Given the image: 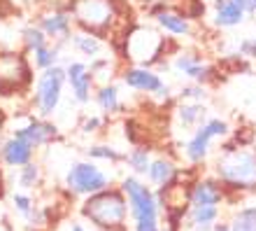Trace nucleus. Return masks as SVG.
<instances>
[{"label": "nucleus", "mask_w": 256, "mask_h": 231, "mask_svg": "<svg viewBox=\"0 0 256 231\" xmlns=\"http://www.w3.org/2000/svg\"><path fill=\"white\" fill-rule=\"evenodd\" d=\"M70 45H72V49L77 52V54L86 56V59H96V56L105 49V40H100V38L94 35V33L80 31V28H74L72 31V35H70Z\"/></svg>", "instance_id": "22"}, {"label": "nucleus", "mask_w": 256, "mask_h": 231, "mask_svg": "<svg viewBox=\"0 0 256 231\" xmlns=\"http://www.w3.org/2000/svg\"><path fill=\"white\" fill-rule=\"evenodd\" d=\"M166 38H161L158 28L133 26L124 33V56L133 66H147L154 68L166 56Z\"/></svg>", "instance_id": "5"}, {"label": "nucleus", "mask_w": 256, "mask_h": 231, "mask_svg": "<svg viewBox=\"0 0 256 231\" xmlns=\"http://www.w3.org/2000/svg\"><path fill=\"white\" fill-rule=\"evenodd\" d=\"M80 215L98 231H126L128 222V198L122 187L110 184L108 189L86 196L80 205Z\"/></svg>", "instance_id": "1"}, {"label": "nucleus", "mask_w": 256, "mask_h": 231, "mask_svg": "<svg viewBox=\"0 0 256 231\" xmlns=\"http://www.w3.org/2000/svg\"><path fill=\"white\" fill-rule=\"evenodd\" d=\"M152 147H149L147 143L144 145H135L130 152H126V166L130 168V173L138 177L142 175H147V170H149V163H152Z\"/></svg>", "instance_id": "25"}, {"label": "nucleus", "mask_w": 256, "mask_h": 231, "mask_svg": "<svg viewBox=\"0 0 256 231\" xmlns=\"http://www.w3.org/2000/svg\"><path fill=\"white\" fill-rule=\"evenodd\" d=\"M172 70H175L180 77H184V80L198 82V84H210V82H214L216 75H219L216 66L205 63L202 54H198L194 49L177 52L175 59H172Z\"/></svg>", "instance_id": "12"}, {"label": "nucleus", "mask_w": 256, "mask_h": 231, "mask_svg": "<svg viewBox=\"0 0 256 231\" xmlns=\"http://www.w3.org/2000/svg\"><path fill=\"white\" fill-rule=\"evenodd\" d=\"M35 159V150L30 147L28 143H24L21 138L16 136H10L2 138L0 143V163L7 166V168H21Z\"/></svg>", "instance_id": "16"}, {"label": "nucleus", "mask_w": 256, "mask_h": 231, "mask_svg": "<svg viewBox=\"0 0 256 231\" xmlns=\"http://www.w3.org/2000/svg\"><path fill=\"white\" fill-rule=\"evenodd\" d=\"M12 205H14V210L26 219L28 215H30V210L35 208V201H33V196H30L28 191H14L12 194Z\"/></svg>", "instance_id": "31"}, {"label": "nucleus", "mask_w": 256, "mask_h": 231, "mask_svg": "<svg viewBox=\"0 0 256 231\" xmlns=\"http://www.w3.org/2000/svg\"><path fill=\"white\" fill-rule=\"evenodd\" d=\"M182 173V168L177 166L170 156H156V159H152V163H149V170H147V182L152 184V187H166L168 182H172L177 175Z\"/></svg>", "instance_id": "18"}, {"label": "nucleus", "mask_w": 256, "mask_h": 231, "mask_svg": "<svg viewBox=\"0 0 256 231\" xmlns=\"http://www.w3.org/2000/svg\"><path fill=\"white\" fill-rule=\"evenodd\" d=\"M219 205H189L186 210V226L194 231H212L219 222Z\"/></svg>", "instance_id": "19"}, {"label": "nucleus", "mask_w": 256, "mask_h": 231, "mask_svg": "<svg viewBox=\"0 0 256 231\" xmlns=\"http://www.w3.org/2000/svg\"><path fill=\"white\" fill-rule=\"evenodd\" d=\"M86 159L91 161H108V163H124L126 161V154L119 152L112 145H88L86 150Z\"/></svg>", "instance_id": "27"}, {"label": "nucleus", "mask_w": 256, "mask_h": 231, "mask_svg": "<svg viewBox=\"0 0 256 231\" xmlns=\"http://www.w3.org/2000/svg\"><path fill=\"white\" fill-rule=\"evenodd\" d=\"M254 5H256V0H254Z\"/></svg>", "instance_id": "39"}, {"label": "nucleus", "mask_w": 256, "mask_h": 231, "mask_svg": "<svg viewBox=\"0 0 256 231\" xmlns=\"http://www.w3.org/2000/svg\"><path fill=\"white\" fill-rule=\"evenodd\" d=\"M94 101H96V105L100 108V112H105V117L119 115V112L124 110L119 87L112 84V82H108V84H98V87H96Z\"/></svg>", "instance_id": "20"}, {"label": "nucleus", "mask_w": 256, "mask_h": 231, "mask_svg": "<svg viewBox=\"0 0 256 231\" xmlns=\"http://www.w3.org/2000/svg\"><path fill=\"white\" fill-rule=\"evenodd\" d=\"M68 84L66 66H54V68L40 70L38 82L33 84V96H30V112L38 117H49L54 115L58 105L63 101V91Z\"/></svg>", "instance_id": "7"}, {"label": "nucleus", "mask_w": 256, "mask_h": 231, "mask_svg": "<svg viewBox=\"0 0 256 231\" xmlns=\"http://www.w3.org/2000/svg\"><path fill=\"white\" fill-rule=\"evenodd\" d=\"M128 198V212L133 219V231H163L161 226V205L156 191L138 175H126L119 182Z\"/></svg>", "instance_id": "2"}, {"label": "nucleus", "mask_w": 256, "mask_h": 231, "mask_svg": "<svg viewBox=\"0 0 256 231\" xmlns=\"http://www.w3.org/2000/svg\"><path fill=\"white\" fill-rule=\"evenodd\" d=\"M16 182H19V187H24V189H35V187H40L42 184V166L35 163V159L30 163H26V166H21L19 175H16Z\"/></svg>", "instance_id": "29"}, {"label": "nucleus", "mask_w": 256, "mask_h": 231, "mask_svg": "<svg viewBox=\"0 0 256 231\" xmlns=\"http://www.w3.org/2000/svg\"><path fill=\"white\" fill-rule=\"evenodd\" d=\"M156 24H158V28H161L163 33L175 35V38H189V35L194 33V21L186 19L175 7H168L166 12L158 14V17H156Z\"/></svg>", "instance_id": "17"}, {"label": "nucleus", "mask_w": 256, "mask_h": 231, "mask_svg": "<svg viewBox=\"0 0 256 231\" xmlns=\"http://www.w3.org/2000/svg\"><path fill=\"white\" fill-rule=\"evenodd\" d=\"M175 117L182 129H198L205 122V117H208V108H205V103L182 101L175 108Z\"/></svg>", "instance_id": "21"}, {"label": "nucleus", "mask_w": 256, "mask_h": 231, "mask_svg": "<svg viewBox=\"0 0 256 231\" xmlns=\"http://www.w3.org/2000/svg\"><path fill=\"white\" fill-rule=\"evenodd\" d=\"M102 124H105V119L98 115H84L80 122V131L82 133H98V131L102 129Z\"/></svg>", "instance_id": "32"}, {"label": "nucleus", "mask_w": 256, "mask_h": 231, "mask_svg": "<svg viewBox=\"0 0 256 231\" xmlns=\"http://www.w3.org/2000/svg\"><path fill=\"white\" fill-rule=\"evenodd\" d=\"M33 70L30 56L24 49H0V96L12 98L26 94L35 82Z\"/></svg>", "instance_id": "6"}, {"label": "nucleus", "mask_w": 256, "mask_h": 231, "mask_svg": "<svg viewBox=\"0 0 256 231\" xmlns=\"http://www.w3.org/2000/svg\"><path fill=\"white\" fill-rule=\"evenodd\" d=\"M230 231H256V205H244L228 219Z\"/></svg>", "instance_id": "28"}, {"label": "nucleus", "mask_w": 256, "mask_h": 231, "mask_svg": "<svg viewBox=\"0 0 256 231\" xmlns=\"http://www.w3.org/2000/svg\"><path fill=\"white\" fill-rule=\"evenodd\" d=\"M61 49L63 45H56V42H47L44 47L35 49L30 56V63H33V68L40 73V70H47V68H54L61 63Z\"/></svg>", "instance_id": "24"}, {"label": "nucleus", "mask_w": 256, "mask_h": 231, "mask_svg": "<svg viewBox=\"0 0 256 231\" xmlns=\"http://www.w3.org/2000/svg\"><path fill=\"white\" fill-rule=\"evenodd\" d=\"M233 3H236V5L240 7V10H242V12L247 14V17H252V14L256 12V5H254V0H233Z\"/></svg>", "instance_id": "34"}, {"label": "nucleus", "mask_w": 256, "mask_h": 231, "mask_svg": "<svg viewBox=\"0 0 256 231\" xmlns=\"http://www.w3.org/2000/svg\"><path fill=\"white\" fill-rule=\"evenodd\" d=\"M240 56H244V59H256V40L254 38H247V40L240 42Z\"/></svg>", "instance_id": "33"}, {"label": "nucleus", "mask_w": 256, "mask_h": 231, "mask_svg": "<svg viewBox=\"0 0 256 231\" xmlns=\"http://www.w3.org/2000/svg\"><path fill=\"white\" fill-rule=\"evenodd\" d=\"M35 24L44 31V35L49 38V42H56V45H66L70 42V35L74 31L72 17H70V10L63 5H52L44 7L42 12H38L35 17Z\"/></svg>", "instance_id": "11"}, {"label": "nucleus", "mask_w": 256, "mask_h": 231, "mask_svg": "<svg viewBox=\"0 0 256 231\" xmlns=\"http://www.w3.org/2000/svg\"><path fill=\"white\" fill-rule=\"evenodd\" d=\"M119 14V0H70L72 24L80 31L98 35L100 40L114 33Z\"/></svg>", "instance_id": "4"}, {"label": "nucleus", "mask_w": 256, "mask_h": 231, "mask_svg": "<svg viewBox=\"0 0 256 231\" xmlns=\"http://www.w3.org/2000/svg\"><path fill=\"white\" fill-rule=\"evenodd\" d=\"M0 143H2V126H0Z\"/></svg>", "instance_id": "38"}, {"label": "nucleus", "mask_w": 256, "mask_h": 231, "mask_svg": "<svg viewBox=\"0 0 256 231\" xmlns=\"http://www.w3.org/2000/svg\"><path fill=\"white\" fill-rule=\"evenodd\" d=\"M226 187L219 177H196L191 182L189 205H219L226 198Z\"/></svg>", "instance_id": "15"}, {"label": "nucleus", "mask_w": 256, "mask_h": 231, "mask_svg": "<svg viewBox=\"0 0 256 231\" xmlns=\"http://www.w3.org/2000/svg\"><path fill=\"white\" fill-rule=\"evenodd\" d=\"M122 82L128 89H133L138 94H147V96H156L166 87L161 73L147 66H126L122 70Z\"/></svg>", "instance_id": "14"}, {"label": "nucleus", "mask_w": 256, "mask_h": 231, "mask_svg": "<svg viewBox=\"0 0 256 231\" xmlns=\"http://www.w3.org/2000/svg\"><path fill=\"white\" fill-rule=\"evenodd\" d=\"M212 231H230V226H228V222H216L212 226Z\"/></svg>", "instance_id": "36"}, {"label": "nucleus", "mask_w": 256, "mask_h": 231, "mask_svg": "<svg viewBox=\"0 0 256 231\" xmlns=\"http://www.w3.org/2000/svg\"><path fill=\"white\" fill-rule=\"evenodd\" d=\"M254 40H256V38H254Z\"/></svg>", "instance_id": "40"}, {"label": "nucleus", "mask_w": 256, "mask_h": 231, "mask_svg": "<svg viewBox=\"0 0 256 231\" xmlns=\"http://www.w3.org/2000/svg\"><path fill=\"white\" fill-rule=\"evenodd\" d=\"M5 194V177H2V168H0V196Z\"/></svg>", "instance_id": "37"}, {"label": "nucleus", "mask_w": 256, "mask_h": 231, "mask_svg": "<svg viewBox=\"0 0 256 231\" xmlns=\"http://www.w3.org/2000/svg\"><path fill=\"white\" fill-rule=\"evenodd\" d=\"M66 75H68V87L72 91V101L80 105H86L94 98L96 91V77L91 73L86 61H68L66 63Z\"/></svg>", "instance_id": "13"}, {"label": "nucleus", "mask_w": 256, "mask_h": 231, "mask_svg": "<svg viewBox=\"0 0 256 231\" xmlns=\"http://www.w3.org/2000/svg\"><path fill=\"white\" fill-rule=\"evenodd\" d=\"M208 98V89L205 84H198V82H189L180 89V101H196V103H205Z\"/></svg>", "instance_id": "30"}, {"label": "nucleus", "mask_w": 256, "mask_h": 231, "mask_svg": "<svg viewBox=\"0 0 256 231\" xmlns=\"http://www.w3.org/2000/svg\"><path fill=\"white\" fill-rule=\"evenodd\" d=\"M12 136L21 138L33 150H40V147H47L54 140H58V126L54 122L44 119V117H38L33 112H28V115H24V122L16 124L12 129Z\"/></svg>", "instance_id": "10"}, {"label": "nucleus", "mask_w": 256, "mask_h": 231, "mask_svg": "<svg viewBox=\"0 0 256 231\" xmlns=\"http://www.w3.org/2000/svg\"><path fill=\"white\" fill-rule=\"evenodd\" d=\"M214 175L222 180L226 189H256V154L244 147H233V143H226L219 159L214 161Z\"/></svg>", "instance_id": "3"}, {"label": "nucleus", "mask_w": 256, "mask_h": 231, "mask_svg": "<svg viewBox=\"0 0 256 231\" xmlns=\"http://www.w3.org/2000/svg\"><path fill=\"white\" fill-rule=\"evenodd\" d=\"M47 42H49V38L44 35V31L38 24H28V26L21 28V49L26 54H33L35 49L44 47Z\"/></svg>", "instance_id": "26"}, {"label": "nucleus", "mask_w": 256, "mask_h": 231, "mask_svg": "<svg viewBox=\"0 0 256 231\" xmlns=\"http://www.w3.org/2000/svg\"><path fill=\"white\" fill-rule=\"evenodd\" d=\"M112 184V177L98 166V161L84 159V161H72L66 170V189L72 196H91L96 191L108 189Z\"/></svg>", "instance_id": "8"}, {"label": "nucleus", "mask_w": 256, "mask_h": 231, "mask_svg": "<svg viewBox=\"0 0 256 231\" xmlns=\"http://www.w3.org/2000/svg\"><path fill=\"white\" fill-rule=\"evenodd\" d=\"M66 231H88V229H86L84 224H82V222H70Z\"/></svg>", "instance_id": "35"}, {"label": "nucleus", "mask_w": 256, "mask_h": 231, "mask_svg": "<svg viewBox=\"0 0 256 231\" xmlns=\"http://www.w3.org/2000/svg\"><path fill=\"white\" fill-rule=\"evenodd\" d=\"M247 14L233 3V0H214V26L216 28H233L240 26Z\"/></svg>", "instance_id": "23"}, {"label": "nucleus", "mask_w": 256, "mask_h": 231, "mask_svg": "<svg viewBox=\"0 0 256 231\" xmlns=\"http://www.w3.org/2000/svg\"><path fill=\"white\" fill-rule=\"evenodd\" d=\"M230 133L228 122H224L219 117H212V119H205V122L194 129L191 138L184 145V159L191 163V166H200V163L208 161L210 152H212V140L216 138H226Z\"/></svg>", "instance_id": "9"}]
</instances>
